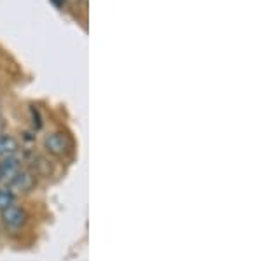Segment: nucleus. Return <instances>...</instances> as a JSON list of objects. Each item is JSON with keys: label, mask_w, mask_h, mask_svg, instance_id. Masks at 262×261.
Returning a JSON list of instances; mask_svg holds the SVG:
<instances>
[{"label": "nucleus", "mask_w": 262, "mask_h": 261, "mask_svg": "<svg viewBox=\"0 0 262 261\" xmlns=\"http://www.w3.org/2000/svg\"><path fill=\"white\" fill-rule=\"evenodd\" d=\"M51 2H53L56 7H63V4H65V0H51Z\"/></svg>", "instance_id": "obj_7"}, {"label": "nucleus", "mask_w": 262, "mask_h": 261, "mask_svg": "<svg viewBox=\"0 0 262 261\" xmlns=\"http://www.w3.org/2000/svg\"><path fill=\"white\" fill-rule=\"evenodd\" d=\"M19 153V142L9 133H0V159Z\"/></svg>", "instance_id": "obj_5"}, {"label": "nucleus", "mask_w": 262, "mask_h": 261, "mask_svg": "<svg viewBox=\"0 0 262 261\" xmlns=\"http://www.w3.org/2000/svg\"><path fill=\"white\" fill-rule=\"evenodd\" d=\"M0 219H2L4 230H6L7 233L14 235V233H19V231L27 226L28 214L23 207H19V205L14 204V205H11V207H7L6 210L0 212Z\"/></svg>", "instance_id": "obj_1"}, {"label": "nucleus", "mask_w": 262, "mask_h": 261, "mask_svg": "<svg viewBox=\"0 0 262 261\" xmlns=\"http://www.w3.org/2000/svg\"><path fill=\"white\" fill-rule=\"evenodd\" d=\"M23 170V159L18 154H12V156L2 158L0 159V183L4 186H9V184L18 177V174Z\"/></svg>", "instance_id": "obj_3"}, {"label": "nucleus", "mask_w": 262, "mask_h": 261, "mask_svg": "<svg viewBox=\"0 0 262 261\" xmlns=\"http://www.w3.org/2000/svg\"><path fill=\"white\" fill-rule=\"evenodd\" d=\"M44 149L48 151L51 156L63 158L70 153L72 149V140L67 133L63 132H53L49 135L44 137Z\"/></svg>", "instance_id": "obj_2"}, {"label": "nucleus", "mask_w": 262, "mask_h": 261, "mask_svg": "<svg viewBox=\"0 0 262 261\" xmlns=\"http://www.w3.org/2000/svg\"><path fill=\"white\" fill-rule=\"evenodd\" d=\"M33 186H35V175H33L30 170L23 168V170L18 174V177L12 180L7 188H11L14 193L16 191H18V193H30Z\"/></svg>", "instance_id": "obj_4"}, {"label": "nucleus", "mask_w": 262, "mask_h": 261, "mask_svg": "<svg viewBox=\"0 0 262 261\" xmlns=\"http://www.w3.org/2000/svg\"><path fill=\"white\" fill-rule=\"evenodd\" d=\"M14 204H16V193L7 186L0 188V212L6 210L7 207H11V205H14Z\"/></svg>", "instance_id": "obj_6"}, {"label": "nucleus", "mask_w": 262, "mask_h": 261, "mask_svg": "<svg viewBox=\"0 0 262 261\" xmlns=\"http://www.w3.org/2000/svg\"><path fill=\"white\" fill-rule=\"evenodd\" d=\"M4 128H6V121H4V117L0 116V133H4Z\"/></svg>", "instance_id": "obj_8"}]
</instances>
